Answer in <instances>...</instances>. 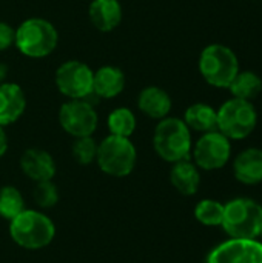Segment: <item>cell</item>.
I'll return each mask as SVG.
<instances>
[{
  "mask_svg": "<svg viewBox=\"0 0 262 263\" xmlns=\"http://www.w3.org/2000/svg\"><path fill=\"white\" fill-rule=\"evenodd\" d=\"M136 103H137L139 111L144 116L154 119V120H162V119L168 117V114L173 108L170 94L156 85L145 86L144 89H141Z\"/></svg>",
  "mask_w": 262,
  "mask_h": 263,
  "instance_id": "obj_15",
  "label": "cell"
},
{
  "mask_svg": "<svg viewBox=\"0 0 262 263\" xmlns=\"http://www.w3.org/2000/svg\"><path fill=\"white\" fill-rule=\"evenodd\" d=\"M125 74L120 68L103 65L93 76V94L102 99H114L125 89Z\"/></svg>",
  "mask_w": 262,
  "mask_h": 263,
  "instance_id": "obj_17",
  "label": "cell"
},
{
  "mask_svg": "<svg viewBox=\"0 0 262 263\" xmlns=\"http://www.w3.org/2000/svg\"><path fill=\"white\" fill-rule=\"evenodd\" d=\"M153 148L156 154L168 163L190 159L193 148L191 131L182 119L168 116L159 120L154 128Z\"/></svg>",
  "mask_w": 262,
  "mask_h": 263,
  "instance_id": "obj_3",
  "label": "cell"
},
{
  "mask_svg": "<svg viewBox=\"0 0 262 263\" xmlns=\"http://www.w3.org/2000/svg\"><path fill=\"white\" fill-rule=\"evenodd\" d=\"M59 123L71 137H86L97 129L99 116L86 99L68 100L59 109Z\"/></svg>",
  "mask_w": 262,
  "mask_h": 263,
  "instance_id": "obj_10",
  "label": "cell"
},
{
  "mask_svg": "<svg viewBox=\"0 0 262 263\" xmlns=\"http://www.w3.org/2000/svg\"><path fill=\"white\" fill-rule=\"evenodd\" d=\"M182 120L190 128V131H196L201 134L218 129V111L208 103L198 102L190 105L185 109Z\"/></svg>",
  "mask_w": 262,
  "mask_h": 263,
  "instance_id": "obj_19",
  "label": "cell"
},
{
  "mask_svg": "<svg viewBox=\"0 0 262 263\" xmlns=\"http://www.w3.org/2000/svg\"><path fill=\"white\" fill-rule=\"evenodd\" d=\"M26 109V96L20 85L5 82L0 85V126L15 123Z\"/></svg>",
  "mask_w": 262,
  "mask_h": 263,
  "instance_id": "obj_13",
  "label": "cell"
},
{
  "mask_svg": "<svg viewBox=\"0 0 262 263\" xmlns=\"http://www.w3.org/2000/svg\"><path fill=\"white\" fill-rule=\"evenodd\" d=\"M8 77V66L5 63H0V85L6 82Z\"/></svg>",
  "mask_w": 262,
  "mask_h": 263,
  "instance_id": "obj_28",
  "label": "cell"
},
{
  "mask_svg": "<svg viewBox=\"0 0 262 263\" xmlns=\"http://www.w3.org/2000/svg\"><path fill=\"white\" fill-rule=\"evenodd\" d=\"M205 263H262V242L258 239H229L208 253Z\"/></svg>",
  "mask_w": 262,
  "mask_h": 263,
  "instance_id": "obj_11",
  "label": "cell"
},
{
  "mask_svg": "<svg viewBox=\"0 0 262 263\" xmlns=\"http://www.w3.org/2000/svg\"><path fill=\"white\" fill-rule=\"evenodd\" d=\"M25 210V200L22 193L11 185L0 188V217L5 220L14 219Z\"/></svg>",
  "mask_w": 262,
  "mask_h": 263,
  "instance_id": "obj_22",
  "label": "cell"
},
{
  "mask_svg": "<svg viewBox=\"0 0 262 263\" xmlns=\"http://www.w3.org/2000/svg\"><path fill=\"white\" fill-rule=\"evenodd\" d=\"M8 151V136L5 133V126H0V157H3Z\"/></svg>",
  "mask_w": 262,
  "mask_h": 263,
  "instance_id": "obj_27",
  "label": "cell"
},
{
  "mask_svg": "<svg viewBox=\"0 0 262 263\" xmlns=\"http://www.w3.org/2000/svg\"><path fill=\"white\" fill-rule=\"evenodd\" d=\"M88 18L97 31L111 32L122 23L124 9L119 0H91Z\"/></svg>",
  "mask_w": 262,
  "mask_h": 263,
  "instance_id": "obj_14",
  "label": "cell"
},
{
  "mask_svg": "<svg viewBox=\"0 0 262 263\" xmlns=\"http://www.w3.org/2000/svg\"><path fill=\"white\" fill-rule=\"evenodd\" d=\"M32 197L39 208L48 210V208L56 206V203L59 202V190L53 183V180L39 182V183H36Z\"/></svg>",
  "mask_w": 262,
  "mask_h": 263,
  "instance_id": "obj_25",
  "label": "cell"
},
{
  "mask_svg": "<svg viewBox=\"0 0 262 263\" xmlns=\"http://www.w3.org/2000/svg\"><path fill=\"white\" fill-rule=\"evenodd\" d=\"M107 128L111 136L119 137H131L137 128V120L134 112L130 108L119 106L114 108L107 117Z\"/></svg>",
  "mask_w": 262,
  "mask_h": 263,
  "instance_id": "obj_21",
  "label": "cell"
},
{
  "mask_svg": "<svg viewBox=\"0 0 262 263\" xmlns=\"http://www.w3.org/2000/svg\"><path fill=\"white\" fill-rule=\"evenodd\" d=\"M199 74L202 79L215 88H229L232 80L241 71L239 59L236 52L222 43L207 45L198 60Z\"/></svg>",
  "mask_w": 262,
  "mask_h": 263,
  "instance_id": "obj_4",
  "label": "cell"
},
{
  "mask_svg": "<svg viewBox=\"0 0 262 263\" xmlns=\"http://www.w3.org/2000/svg\"><path fill=\"white\" fill-rule=\"evenodd\" d=\"M235 179L244 185H258L262 182V149L247 148L233 160Z\"/></svg>",
  "mask_w": 262,
  "mask_h": 263,
  "instance_id": "obj_16",
  "label": "cell"
},
{
  "mask_svg": "<svg viewBox=\"0 0 262 263\" xmlns=\"http://www.w3.org/2000/svg\"><path fill=\"white\" fill-rule=\"evenodd\" d=\"M195 165L204 171H216L224 168L232 157V140L222 133H204L191 148Z\"/></svg>",
  "mask_w": 262,
  "mask_h": 263,
  "instance_id": "obj_9",
  "label": "cell"
},
{
  "mask_svg": "<svg viewBox=\"0 0 262 263\" xmlns=\"http://www.w3.org/2000/svg\"><path fill=\"white\" fill-rule=\"evenodd\" d=\"M9 236L20 248L37 251L51 245L56 237V225L42 211L25 208L9 220Z\"/></svg>",
  "mask_w": 262,
  "mask_h": 263,
  "instance_id": "obj_1",
  "label": "cell"
},
{
  "mask_svg": "<svg viewBox=\"0 0 262 263\" xmlns=\"http://www.w3.org/2000/svg\"><path fill=\"white\" fill-rule=\"evenodd\" d=\"M224 216V205L215 199H204L195 206V217L205 227H221Z\"/></svg>",
  "mask_w": 262,
  "mask_h": 263,
  "instance_id": "obj_23",
  "label": "cell"
},
{
  "mask_svg": "<svg viewBox=\"0 0 262 263\" xmlns=\"http://www.w3.org/2000/svg\"><path fill=\"white\" fill-rule=\"evenodd\" d=\"M97 146L99 143L93 139V136L86 137H77L73 142L71 154L74 160L80 165H91L96 162L97 157Z\"/></svg>",
  "mask_w": 262,
  "mask_h": 263,
  "instance_id": "obj_24",
  "label": "cell"
},
{
  "mask_svg": "<svg viewBox=\"0 0 262 263\" xmlns=\"http://www.w3.org/2000/svg\"><path fill=\"white\" fill-rule=\"evenodd\" d=\"M227 89H230L233 97L252 102L255 97L261 94L262 79L255 71H239Z\"/></svg>",
  "mask_w": 262,
  "mask_h": 263,
  "instance_id": "obj_20",
  "label": "cell"
},
{
  "mask_svg": "<svg viewBox=\"0 0 262 263\" xmlns=\"http://www.w3.org/2000/svg\"><path fill=\"white\" fill-rule=\"evenodd\" d=\"M137 162V149L131 139L119 136H107L97 146L96 163L100 171L111 177L130 176Z\"/></svg>",
  "mask_w": 262,
  "mask_h": 263,
  "instance_id": "obj_6",
  "label": "cell"
},
{
  "mask_svg": "<svg viewBox=\"0 0 262 263\" xmlns=\"http://www.w3.org/2000/svg\"><path fill=\"white\" fill-rule=\"evenodd\" d=\"M14 35L15 29L9 23L0 20V51H6L14 45Z\"/></svg>",
  "mask_w": 262,
  "mask_h": 263,
  "instance_id": "obj_26",
  "label": "cell"
},
{
  "mask_svg": "<svg viewBox=\"0 0 262 263\" xmlns=\"http://www.w3.org/2000/svg\"><path fill=\"white\" fill-rule=\"evenodd\" d=\"M94 71L80 60L63 62L54 74V82L62 96L68 100L88 99L93 94Z\"/></svg>",
  "mask_w": 262,
  "mask_h": 263,
  "instance_id": "obj_8",
  "label": "cell"
},
{
  "mask_svg": "<svg viewBox=\"0 0 262 263\" xmlns=\"http://www.w3.org/2000/svg\"><path fill=\"white\" fill-rule=\"evenodd\" d=\"M259 237H261V242H262V228H261V234H259Z\"/></svg>",
  "mask_w": 262,
  "mask_h": 263,
  "instance_id": "obj_29",
  "label": "cell"
},
{
  "mask_svg": "<svg viewBox=\"0 0 262 263\" xmlns=\"http://www.w3.org/2000/svg\"><path fill=\"white\" fill-rule=\"evenodd\" d=\"M170 170V182L173 188L182 196H195L201 185V173L199 168L190 159L179 160L171 163Z\"/></svg>",
  "mask_w": 262,
  "mask_h": 263,
  "instance_id": "obj_18",
  "label": "cell"
},
{
  "mask_svg": "<svg viewBox=\"0 0 262 263\" xmlns=\"http://www.w3.org/2000/svg\"><path fill=\"white\" fill-rule=\"evenodd\" d=\"M20 170L28 179L39 183L45 180H53L57 166L54 157L48 151L42 148H29L23 151L20 157Z\"/></svg>",
  "mask_w": 262,
  "mask_h": 263,
  "instance_id": "obj_12",
  "label": "cell"
},
{
  "mask_svg": "<svg viewBox=\"0 0 262 263\" xmlns=\"http://www.w3.org/2000/svg\"><path fill=\"white\" fill-rule=\"evenodd\" d=\"M221 227L230 239H258L262 228V206L249 197L233 199L224 205Z\"/></svg>",
  "mask_w": 262,
  "mask_h": 263,
  "instance_id": "obj_5",
  "label": "cell"
},
{
  "mask_svg": "<svg viewBox=\"0 0 262 263\" xmlns=\"http://www.w3.org/2000/svg\"><path fill=\"white\" fill-rule=\"evenodd\" d=\"M218 111V131L230 140L247 139L258 125V111L249 100L232 97Z\"/></svg>",
  "mask_w": 262,
  "mask_h": 263,
  "instance_id": "obj_7",
  "label": "cell"
},
{
  "mask_svg": "<svg viewBox=\"0 0 262 263\" xmlns=\"http://www.w3.org/2000/svg\"><path fill=\"white\" fill-rule=\"evenodd\" d=\"M59 45V31L46 18L29 17L15 28L14 46L29 59H43L54 52Z\"/></svg>",
  "mask_w": 262,
  "mask_h": 263,
  "instance_id": "obj_2",
  "label": "cell"
}]
</instances>
